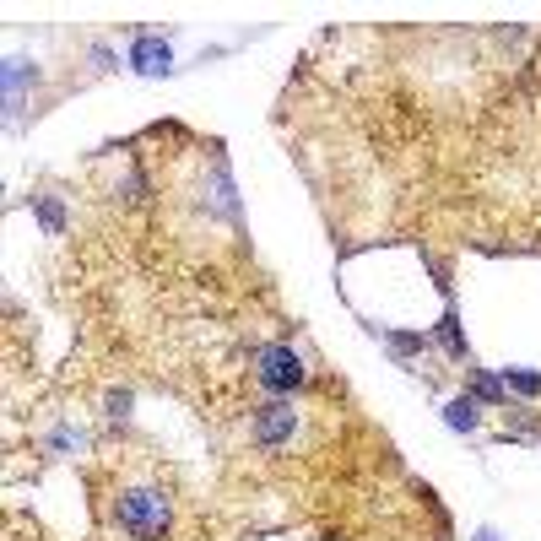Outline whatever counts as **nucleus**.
<instances>
[{"instance_id":"nucleus-1","label":"nucleus","mask_w":541,"mask_h":541,"mask_svg":"<svg viewBox=\"0 0 541 541\" xmlns=\"http://www.w3.org/2000/svg\"><path fill=\"white\" fill-rule=\"evenodd\" d=\"M114 525L130 541H163L168 525H174V498L163 487H130V493L114 498Z\"/></svg>"},{"instance_id":"nucleus-2","label":"nucleus","mask_w":541,"mask_h":541,"mask_svg":"<svg viewBox=\"0 0 541 541\" xmlns=\"http://www.w3.org/2000/svg\"><path fill=\"white\" fill-rule=\"evenodd\" d=\"M255 385L276 395V401H287L293 390L309 385V368H303V358L287 341H271V347H260V358H255Z\"/></svg>"},{"instance_id":"nucleus-3","label":"nucleus","mask_w":541,"mask_h":541,"mask_svg":"<svg viewBox=\"0 0 541 541\" xmlns=\"http://www.w3.org/2000/svg\"><path fill=\"white\" fill-rule=\"evenodd\" d=\"M298 433V406L293 401H266L249 422V439H255V450H282V444H293Z\"/></svg>"},{"instance_id":"nucleus-4","label":"nucleus","mask_w":541,"mask_h":541,"mask_svg":"<svg viewBox=\"0 0 541 541\" xmlns=\"http://www.w3.org/2000/svg\"><path fill=\"white\" fill-rule=\"evenodd\" d=\"M130 71H136V76H168V71H174V49H168V38L141 28L136 44H130Z\"/></svg>"},{"instance_id":"nucleus-5","label":"nucleus","mask_w":541,"mask_h":541,"mask_svg":"<svg viewBox=\"0 0 541 541\" xmlns=\"http://www.w3.org/2000/svg\"><path fill=\"white\" fill-rule=\"evenodd\" d=\"M28 82H38V65L28 55H6V120H22V103H28Z\"/></svg>"},{"instance_id":"nucleus-6","label":"nucleus","mask_w":541,"mask_h":541,"mask_svg":"<svg viewBox=\"0 0 541 541\" xmlns=\"http://www.w3.org/2000/svg\"><path fill=\"white\" fill-rule=\"evenodd\" d=\"M471 401H487V406H509V385L498 374H487V368H471Z\"/></svg>"},{"instance_id":"nucleus-7","label":"nucleus","mask_w":541,"mask_h":541,"mask_svg":"<svg viewBox=\"0 0 541 541\" xmlns=\"http://www.w3.org/2000/svg\"><path fill=\"white\" fill-rule=\"evenodd\" d=\"M444 422H450L455 433H477L482 428V412H477V401H471V395H455V401L444 406Z\"/></svg>"},{"instance_id":"nucleus-8","label":"nucleus","mask_w":541,"mask_h":541,"mask_svg":"<svg viewBox=\"0 0 541 541\" xmlns=\"http://www.w3.org/2000/svg\"><path fill=\"white\" fill-rule=\"evenodd\" d=\"M439 347L450 352L455 363H466V331H460V314L455 309H444V320H439Z\"/></svg>"},{"instance_id":"nucleus-9","label":"nucleus","mask_w":541,"mask_h":541,"mask_svg":"<svg viewBox=\"0 0 541 541\" xmlns=\"http://www.w3.org/2000/svg\"><path fill=\"white\" fill-rule=\"evenodd\" d=\"M38 222H44L49 239H60V233H65V211H60L55 195H44V201H38Z\"/></svg>"},{"instance_id":"nucleus-10","label":"nucleus","mask_w":541,"mask_h":541,"mask_svg":"<svg viewBox=\"0 0 541 541\" xmlns=\"http://www.w3.org/2000/svg\"><path fill=\"white\" fill-rule=\"evenodd\" d=\"M385 347L395 352V358H412V352H428V341L412 336V331H385Z\"/></svg>"},{"instance_id":"nucleus-11","label":"nucleus","mask_w":541,"mask_h":541,"mask_svg":"<svg viewBox=\"0 0 541 541\" xmlns=\"http://www.w3.org/2000/svg\"><path fill=\"white\" fill-rule=\"evenodd\" d=\"M504 385H514L520 395H541V374H531V368H504Z\"/></svg>"},{"instance_id":"nucleus-12","label":"nucleus","mask_w":541,"mask_h":541,"mask_svg":"<svg viewBox=\"0 0 541 541\" xmlns=\"http://www.w3.org/2000/svg\"><path fill=\"white\" fill-rule=\"evenodd\" d=\"M130 412V390H114L109 395V417H125Z\"/></svg>"},{"instance_id":"nucleus-13","label":"nucleus","mask_w":541,"mask_h":541,"mask_svg":"<svg viewBox=\"0 0 541 541\" xmlns=\"http://www.w3.org/2000/svg\"><path fill=\"white\" fill-rule=\"evenodd\" d=\"M477 541H498V531H493V525H482V531H477Z\"/></svg>"}]
</instances>
